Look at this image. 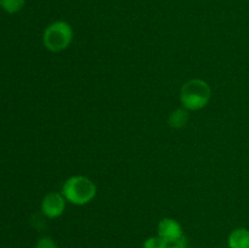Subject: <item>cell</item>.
<instances>
[{
    "mask_svg": "<svg viewBox=\"0 0 249 248\" xmlns=\"http://www.w3.org/2000/svg\"><path fill=\"white\" fill-rule=\"evenodd\" d=\"M158 236L165 240L169 246L185 248V237L181 225L172 218H164L158 223Z\"/></svg>",
    "mask_w": 249,
    "mask_h": 248,
    "instance_id": "277c9868",
    "label": "cell"
},
{
    "mask_svg": "<svg viewBox=\"0 0 249 248\" xmlns=\"http://www.w3.org/2000/svg\"><path fill=\"white\" fill-rule=\"evenodd\" d=\"M169 245L165 240H163L160 236H152L147 238L143 243V248H168Z\"/></svg>",
    "mask_w": 249,
    "mask_h": 248,
    "instance_id": "9c48e42d",
    "label": "cell"
},
{
    "mask_svg": "<svg viewBox=\"0 0 249 248\" xmlns=\"http://www.w3.org/2000/svg\"><path fill=\"white\" fill-rule=\"evenodd\" d=\"M36 248H58V247L53 238L45 236V237H41L40 240L36 242Z\"/></svg>",
    "mask_w": 249,
    "mask_h": 248,
    "instance_id": "30bf717a",
    "label": "cell"
},
{
    "mask_svg": "<svg viewBox=\"0 0 249 248\" xmlns=\"http://www.w3.org/2000/svg\"><path fill=\"white\" fill-rule=\"evenodd\" d=\"M187 122H189V113H187L186 109L182 108L175 109L169 116V119H168L169 125L174 129L184 128L187 124Z\"/></svg>",
    "mask_w": 249,
    "mask_h": 248,
    "instance_id": "52a82bcc",
    "label": "cell"
},
{
    "mask_svg": "<svg viewBox=\"0 0 249 248\" xmlns=\"http://www.w3.org/2000/svg\"><path fill=\"white\" fill-rule=\"evenodd\" d=\"M62 195L70 203L84 206L96 196V185L83 175L71 177L62 186Z\"/></svg>",
    "mask_w": 249,
    "mask_h": 248,
    "instance_id": "7a4b0ae2",
    "label": "cell"
},
{
    "mask_svg": "<svg viewBox=\"0 0 249 248\" xmlns=\"http://www.w3.org/2000/svg\"><path fill=\"white\" fill-rule=\"evenodd\" d=\"M73 39V29L67 22L57 21L51 23L45 29L43 35V43L48 50L58 53L70 46Z\"/></svg>",
    "mask_w": 249,
    "mask_h": 248,
    "instance_id": "3957f363",
    "label": "cell"
},
{
    "mask_svg": "<svg viewBox=\"0 0 249 248\" xmlns=\"http://www.w3.org/2000/svg\"><path fill=\"white\" fill-rule=\"evenodd\" d=\"M168 248H182V247H179V246H175V245H173V246H169V247Z\"/></svg>",
    "mask_w": 249,
    "mask_h": 248,
    "instance_id": "8fae6325",
    "label": "cell"
},
{
    "mask_svg": "<svg viewBox=\"0 0 249 248\" xmlns=\"http://www.w3.org/2000/svg\"><path fill=\"white\" fill-rule=\"evenodd\" d=\"M229 248H249V230L246 228L235 229L228 240Z\"/></svg>",
    "mask_w": 249,
    "mask_h": 248,
    "instance_id": "8992f818",
    "label": "cell"
},
{
    "mask_svg": "<svg viewBox=\"0 0 249 248\" xmlns=\"http://www.w3.org/2000/svg\"><path fill=\"white\" fill-rule=\"evenodd\" d=\"M26 0H0V6L9 14L18 12L23 7Z\"/></svg>",
    "mask_w": 249,
    "mask_h": 248,
    "instance_id": "ba28073f",
    "label": "cell"
},
{
    "mask_svg": "<svg viewBox=\"0 0 249 248\" xmlns=\"http://www.w3.org/2000/svg\"><path fill=\"white\" fill-rule=\"evenodd\" d=\"M212 89L203 79H191L182 85L180 90V101L185 109L198 111L204 108L211 101Z\"/></svg>",
    "mask_w": 249,
    "mask_h": 248,
    "instance_id": "6da1fadb",
    "label": "cell"
},
{
    "mask_svg": "<svg viewBox=\"0 0 249 248\" xmlns=\"http://www.w3.org/2000/svg\"><path fill=\"white\" fill-rule=\"evenodd\" d=\"M66 201L62 194L57 192H50L46 195L41 201V212L45 216L50 219H55L62 215L66 208Z\"/></svg>",
    "mask_w": 249,
    "mask_h": 248,
    "instance_id": "5b68a950",
    "label": "cell"
}]
</instances>
